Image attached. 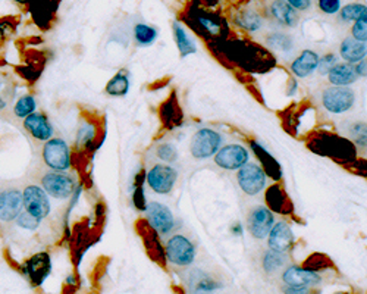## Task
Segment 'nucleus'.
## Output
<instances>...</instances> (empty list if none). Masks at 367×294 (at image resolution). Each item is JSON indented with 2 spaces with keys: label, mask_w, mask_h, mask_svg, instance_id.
Listing matches in <instances>:
<instances>
[{
  "label": "nucleus",
  "mask_w": 367,
  "mask_h": 294,
  "mask_svg": "<svg viewBox=\"0 0 367 294\" xmlns=\"http://www.w3.org/2000/svg\"><path fill=\"white\" fill-rule=\"evenodd\" d=\"M310 149L322 156H329L342 163L355 160V147L351 140L335 134H320L308 143Z\"/></svg>",
  "instance_id": "f257e3e1"
},
{
  "label": "nucleus",
  "mask_w": 367,
  "mask_h": 294,
  "mask_svg": "<svg viewBox=\"0 0 367 294\" xmlns=\"http://www.w3.org/2000/svg\"><path fill=\"white\" fill-rule=\"evenodd\" d=\"M43 162L53 171L65 172L72 165V154L68 143L63 138H50L41 150Z\"/></svg>",
  "instance_id": "f03ea898"
},
{
  "label": "nucleus",
  "mask_w": 367,
  "mask_h": 294,
  "mask_svg": "<svg viewBox=\"0 0 367 294\" xmlns=\"http://www.w3.org/2000/svg\"><path fill=\"white\" fill-rule=\"evenodd\" d=\"M165 258L175 266H190L196 260V247L182 234L172 235L165 246Z\"/></svg>",
  "instance_id": "7ed1b4c3"
},
{
  "label": "nucleus",
  "mask_w": 367,
  "mask_h": 294,
  "mask_svg": "<svg viewBox=\"0 0 367 294\" xmlns=\"http://www.w3.org/2000/svg\"><path fill=\"white\" fill-rule=\"evenodd\" d=\"M41 187L49 196H52V198L58 200H65L74 196L76 190V182L70 174L52 171L46 172L41 177Z\"/></svg>",
  "instance_id": "20e7f679"
},
{
  "label": "nucleus",
  "mask_w": 367,
  "mask_h": 294,
  "mask_svg": "<svg viewBox=\"0 0 367 294\" xmlns=\"http://www.w3.org/2000/svg\"><path fill=\"white\" fill-rule=\"evenodd\" d=\"M322 105L329 114L341 115L348 112L355 103V93L348 87L331 85L322 92Z\"/></svg>",
  "instance_id": "39448f33"
},
{
  "label": "nucleus",
  "mask_w": 367,
  "mask_h": 294,
  "mask_svg": "<svg viewBox=\"0 0 367 294\" xmlns=\"http://www.w3.org/2000/svg\"><path fill=\"white\" fill-rule=\"evenodd\" d=\"M222 146V136L215 129L202 128L193 136L190 143V151L194 159L203 160L218 154Z\"/></svg>",
  "instance_id": "423d86ee"
},
{
  "label": "nucleus",
  "mask_w": 367,
  "mask_h": 294,
  "mask_svg": "<svg viewBox=\"0 0 367 294\" xmlns=\"http://www.w3.org/2000/svg\"><path fill=\"white\" fill-rule=\"evenodd\" d=\"M178 180V172L175 168L166 163H156L146 174V181L149 187L158 194H169Z\"/></svg>",
  "instance_id": "0eeeda50"
},
{
  "label": "nucleus",
  "mask_w": 367,
  "mask_h": 294,
  "mask_svg": "<svg viewBox=\"0 0 367 294\" xmlns=\"http://www.w3.org/2000/svg\"><path fill=\"white\" fill-rule=\"evenodd\" d=\"M22 202H24L25 212L36 216L40 221L50 215L52 206L49 194L43 190V187L34 186V184L27 186L22 191Z\"/></svg>",
  "instance_id": "6e6552de"
},
{
  "label": "nucleus",
  "mask_w": 367,
  "mask_h": 294,
  "mask_svg": "<svg viewBox=\"0 0 367 294\" xmlns=\"http://www.w3.org/2000/svg\"><path fill=\"white\" fill-rule=\"evenodd\" d=\"M266 174L258 163L247 162L237 172V181L240 189L247 196H258L266 187Z\"/></svg>",
  "instance_id": "1a4fd4ad"
},
{
  "label": "nucleus",
  "mask_w": 367,
  "mask_h": 294,
  "mask_svg": "<svg viewBox=\"0 0 367 294\" xmlns=\"http://www.w3.org/2000/svg\"><path fill=\"white\" fill-rule=\"evenodd\" d=\"M275 225L273 212L266 206H254L247 216V230L255 240L268 238L272 227Z\"/></svg>",
  "instance_id": "9d476101"
},
{
  "label": "nucleus",
  "mask_w": 367,
  "mask_h": 294,
  "mask_svg": "<svg viewBox=\"0 0 367 294\" xmlns=\"http://www.w3.org/2000/svg\"><path fill=\"white\" fill-rule=\"evenodd\" d=\"M146 221L160 235H168L175 228V218L168 206L159 202H150L146 208Z\"/></svg>",
  "instance_id": "9b49d317"
},
{
  "label": "nucleus",
  "mask_w": 367,
  "mask_h": 294,
  "mask_svg": "<svg viewBox=\"0 0 367 294\" xmlns=\"http://www.w3.org/2000/svg\"><path fill=\"white\" fill-rule=\"evenodd\" d=\"M250 159L249 150L242 145H227L218 150L215 155V163L227 171H238L241 167L246 165Z\"/></svg>",
  "instance_id": "f8f14e48"
},
{
  "label": "nucleus",
  "mask_w": 367,
  "mask_h": 294,
  "mask_svg": "<svg viewBox=\"0 0 367 294\" xmlns=\"http://www.w3.org/2000/svg\"><path fill=\"white\" fill-rule=\"evenodd\" d=\"M52 271V259L48 252L32 255L22 264V274H24L32 286H41Z\"/></svg>",
  "instance_id": "ddd939ff"
},
{
  "label": "nucleus",
  "mask_w": 367,
  "mask_h": 294,
  "mask_svg": "<svg viewBox=\"0 0 367 294\" xmlns=\"http://www.w3.org/2000/svg\"><path fill=\"white\" fill-rule=\"evenodd\" d=\"M295 235L291 230V227L285 221L276 222L268 235V246L271 250H275L277 253L288 255L294 249Z\"/></svg>",
  "instance_id": "4468645a"
},
{
  "label": "nucleus",
  "mask_w": 367,
  "mask_h": 294,
  "mask_svg": "<svg viewBox=\"0 0 367 294\" xmlns=\"http://www.w3.org/2000/svg\"><path fill=\"white\" fill-rule=\"evenodd\" d=\"M22 191L18 189H5L0 191V221L14 222L22 212Z\"/></svg>",
  "instance_id": "2eb2a0df"
},
{
  "label": "nucleus",
  "mask_w": 367,
  "mask_h": 294,
  "mask_svg": "<svg viewBox=\"0 0 367 294\" xmlns=\"http://www.w3.org/2000/svg\"><path fill=\"white\" fill-rule=\"evenodd\" d=\"M282 282L285 286L295 287H316L322 282V277L317 272L308 271L304 266L291 265L282 272Z\"/></svg>",
  "instance_id": "dca6fc26"
},
{
  "label": "nucleus",
  "mask_w": 367,
  "mask_h": 294,
  "mask_svg": "<svg viewBox=\"0 0 367 294\" xmlns=\"http://www.w3.org/2000/svg\"><path fill=\"white\" fill-rule=\"evenodd\" d=\"M266 203H268L269 209L273 213L280 215H293L294 213V204L291 199L288 198L286 191L281 187L280 182H275L266 190Z\"/></svg>",
  "instance_id": "f3484780"
},
{
  "label": "nucleus",
  "mask_w": 367,
  "mask_h": 294,
  "mask_svg": "<svg viewBox=\"0 0 367 294\" xmlns=\"http://www.w3.org/2000/svg\"><path fill=\"white\" fill-rule=\"evenodd\" d=\"M250 147L253 150V154L255 155V158H258L260 168L264 171L266 176L271 177L275 182H280L282 178V168L280 165V162H277L260 143H258V141L251 140Z\"/></svg>",
  "instance_id": "a211bd4d"
},
{
  "label": "nucleus",
  "mask_w": 367,
  "mask_h": 294,
  "mask_svg": "<svg viewBox=\"0 0 367 294\" xmlns=\"http://www.w3.org/2000/svg\"><path fill=\"white\" fill-rule=\"evenodd\" d=\"M102 136L98 129V125L94 121H85L76 134L75 147L78 151H94L102 145L103 140H98Z\"/></svg>",
  "instance_id": "6ab92c4d"
},
{
  "label": "nucleus",
  "mask_w": 367,
  "mask_h": 294,
  "mask_svg": "<svg viewBox=\"0 0 367 294\" xmlns=\"http://www.w3.org/2000/svg\"><path fill=\"white\" fill-rule=\"evenodd\" d=\"M24 128L30 133L32 138H36L39 141H44L46 143L48 140L52 138L53 136V127L48 116L44 114L34 112L30 116L24 119Z\"/></svg>",
  "instance_id": "aec40b11"
},
{
  "label": "nucleus",
  "mask_w": 367,
  "mask_h": 294,
  "mask_svg": "<svg viewBox=\"0 0 367 294\" xmlns=\"http://www.w3.org/2000/svg\"><path fill=\"white\" fill-rule=\"evenodd\" d=\"M320 56L315 50H303L291 63V71L298 78H307L317 70Z\"/></svg>",
  "instance_id": "412c9836"
},
{
  "label": "nucleus",
  "mask_w": 367,
  "mask_h": 294,
  "mask_svg": "<svg viewBox=\"0 0 367 294\" xmlns=\"http://www.w3.org/2000/svg\"><path fill=\"white\" fill-rule=\"evenodd\" d=\"M271 14L273 18L285 27L294 28L300 23V17L297 10L286 2V0H273L271 5Z\"/></svg>",
  "instance_id": "4be33fe9"
},
{
  "label": "nucleus",
  "mask_w": 367,
  "mask_h": 294,
  "mask_svg": "<svg viewBox=\"0 0 367 294\" xmlns=\"http://www.w3.org/2000/svg\"><path fill=\"white\" fill-rule=\"evenodd\" d=\"M357 74H355V68L351 63L342 62L337 63L329 72H328V80L332 85L337 87H348L357 81Z\"/></svg>",
  "instance_id": "5701e85b"
},
{
  "label": "nucleus",
  "mask_w": 367,
  "mask_h": 294,
  "mask_svg": "<svg viewBox=\"0 0 367 294\" xmlns=\"http://www.w3.org/2000/svg\"><path fill=\"white\" fill-rule=\"evenodd\" d=\"M339 54L347 63H351V65L357 63L367 56V46H366V43L355 40L354 37L350 36L341 43Z\"/></svg>",
  "instance_id": "b1692460"
},
{
  "label": "nucleus",
  "mask_w": 367,
  "mask_h": 294,
  "mask_svg": "<svg viewBox=\"0 0 367 294\" xmlns=\"http://www.w3.org/2000/svg\"><path fill=\"white\" fill-rule=\"evenodd\" d=\"M105 92L114 97L127 96V93L129 92V75L127 74V71H119L118 74H115L106 84Z\"/></svg>",
  "instance_id": "393cba45"
},
{
  "label": "nucleus",
  "mask_w": 367,
  "mask_h": 294,
  "mask_svg": "<svg viewBox=\"0 0 367 294\" xmlns=\"http://www.w3.org/2000/svg\"><path fill=\"white\" fill-rule=\"evenodd\" d=\"M220 287V282H218L215 278L210 275L203 274V272H198V275L191 278V290L196 294H209Z\"/></svg>",
  "instance_id": "a878e982"
},
{
  "label": "nucleus",
  "mask_w": 367,
  "mask_h": 294,
  "mask_svg": "<svg viewBox=\"0 0 367 294\" xmlns=\"http://www.w3.org/2000/svg\"><path fill=\"white\" fill-rule=\"evenodd\" d=\"M174 34H175L176 46H178V49H180L182 56H187V54H191V53L197 52V46L194 45V41L188 37L185 30L178 23L174 24Z\"/></svg>",
  "instance_id": "bb28decb"
},
{
  "label": "nucleus",
  "mask_w": 367,
  "mask_h": 294,
  "mask_svg": "<svg viewBox=\"0 0 367 294\" xmlns=\"http://www.w3.org/2000/svg\"><path fill=\"white\" fill-rule=\"evenodd\" d=\"M286 264V255L284 253H277L275 250H268L263 255L262 265L266 274H275L276 271H280L284 265Z\"/></svg>",
  "instance_id": "cd10ccee"
},
{
  "label": "nucleus",
  "mask_w": 367,
  "mask_h": 294,
  "mask_svg": "<svg viewBox=\"0 0 367 294\" xmlns=\"http://www.w3.org/2000/svg\"><path fill=\"white\" fill-rule=\"evenodd\" d=\"M235 23L244 30L258 31L263 25V19H262V17L259 14H255L254 10L247 9V10H242L241 14L237 15Z\"/></svg>",
  "instance_id": "c85d7f7f"
},
{
  "label": "nucleus",
  "mask_w": 367,
  "mask_h": 294,
  "mask_svg": "<svg viewBox=\"0 0 367 294\" xmlns=\"http://www.w3.org/2000/svg\"><path fill=\"white\" fill-rule=\"evenodd\" d=\"M367 15V6L361 3H350L339 10V19L342 23H357Z\"/></svg>",
  "instance_id": "c756f323"
},
{
  "label": "nucleus",
  "mask_w": 367,
  "mask_h": 294,
  "mask_svg": "<svg viewBox=\"0 0 367 294\" xmlns=\"http://www.w3.org/2000/svg\"><path fill=\"white\" fill-rule=\"evenodd\" d=\"M158 39V30L147 24H137L134 27V40L138 46H150Z\"/></svg>",
  "instance_id": "7c9ffc66"
},
{
  "label": "nucleus",
  "mask_w": 367,
  "mask_h": 294,
  "mask_svg": "<svg viewBox=\"0 0 367 294\" xmlns=\"http://www.w3.org/2000/svg\"><path fill=\"white\" fill-rule=\"evenodd\" d=\"M347 136L357 147L367 149V123H351L347 128Z\"/></svg>",
  "instance_id": "2f4dec72"
},
{
  "label": "nucleus",
  "mask_w": 367,
  "mask_h": 294,
  "mask_svg": "<svg viewBox=\"0 0 367 294\" xmlns=\"http://www.w3.org/2000/svg\"><path fill=\"white\" fill-rule=\"evenodd\" d=\"M36 107H37V102H36L34 97H32L31 94H25V96L19 97V99L17 101V103L14 106V115L17 118L25 119L27 116L36 112Z\"/></svg>",
  "instance_id": "473e14b6"
},
{
  "label": "nucleus",
  "mask_w": 367,
  "mask_h": 294,
  "mask_svg": "<svg viewBox=\"0 0 367 294\" xmlns=\"http://www.w3.org/2000/svg\"><path fill=\"white\" fill-rule=\"evenodd\" d=\"M144 178H146V172L141 169L136 176L134 193H132V203H134L136 209L138 211H146L147 208L146 198H144Z\"/></svg>",
  "instance_id": "72a5a7b5"
},
{
  "label": "nucleus",
  "mask_w": 367,
  "mask_h": 294,
  "mask_svg": "<svg viewBox=\"0 0 367 294\" xmlns=\"http://www.w3.org/2000/svg\"><path fill=\"white\" fill-rule=\"evenodd\" d=\"M269 46L276 49V50H282V52H290L293 49V39L284 34V32H273L268 37Z\"/></svg>",
  "instance_id": "f704fd0d"
},
{
  "label": "nucleus",
  "mask_w": 367,
  "mask_h": 294,
  "mask_svg": "<svg viewBox=\"0 0 367 294\" xmlns=\"http://www.w3.org/2000/svg\"><path fill=\"white\" fill-rule=\"evenodd\" d=\"M331 264V260H328L324 255H319V253H315V255H311L306 262H304V268L308 269V271H313V272H317L320 269H325Z\"/></svg>",
  "instance_id": "c9c22d12"
},
{
  "label": "nucleus",
  "mask_w": 367,
  "mask_h": 294,
  "mask_svg": "<svg viewBox=\"0 0 367 294\" xmlns=\"http://www.w3.org/2000/svg\"><path fill=\"white\" fill-rule=\"evenodd\" d=\"M156 156H158L165 163H171V162L176 160L178 151H176V149H175L174 145H171V143H163L158 149H156Z\"/></svg>",
  "instance_id": "e433bc0d"
},
{
  "label": "nucleus",
  "mask_w": 367,
  "mask_h": 294,
  "mask_svg": "<svg viewBox=\"0 0 367 294\" xmlns=\"http://www.w3.org/2000/svg\"><path fill=\"white\" fill-rule=\"evenodd\" d=\"M17 224L24 228V230H28V231H36L37 228L40 227V220H37L36 216L30 215L28 212H21L19 216L17 218Z\"/></svg>",
  "instance_id": "4c0bfd02"
},
{
  "label": "nucleus",
  "mask_w": 367,
  "mask_h": 294,
  "mask_svg": "<svg viewBox=\"0 0 367 294\" xmlns=\"http://www.w3.org/2000/svg\"><path fill=\"white\" fill-rule=\"evenodd\" d=\"M351 37H354L355 40H359V41H363V43L367 41V15L364 18L359 19L357 23L353 24Z\"/></svg>",
  "instance_id": "58836bf2"
},
{
  "label": "nucleus",
  "mask_w": 367,
  "mask_h": 294,
  "mask_svg": "<svg viewBox=\"0 0 367 294\" xmlns=\"http://www.w3.org/2000/svg\"><path fill=\"white\" fill-rule=\"evenodd\" d=\"M338 62H337V56L335 54H332V53H328L325 54L324 58H320L319 59V65H317V72L320 75H328V72L335 67Z\"/></svg>",
  "instance_id": "ea45409f"
},
{
  "label": "nucleus",
  "mask_w": 367,
  "mask_h": 294,
  "mask_svg": "<svg viewBox=\"0 0 367 294\" xmlns=\"http://www.w3.org/2000/svg\"><path fill=\"white\" fill-rule=\"evenodd\" d=\"M198 23L200 25L203 27L205 31H207L210 36H218L220 34L222 27L219 25V23L213 18H206V17H198Z\"/></svg>",
  "instance_id": "a19ab883"
},
{
  "label": "nucleus",
  "mask_w": 367,
  "mask_h": 294,
  "mask_svg": "<svg viewBox=\"0 0 367 294\" xmlns=\"http://www.w3.org/2000/svg\"><path fill=\"white\" fill-rule=\"evenodd\" d=\"M317 6L326 15H333L341 10V0H317Z\"/></svg>",
  "instance_id": "79ce46f5"
},
{
  "label": "nucleus",
  "mask_w": 367,
  "mask_h": 294,
  "mask_svg": "<svg viewBox=\"0 0 367 294\" xmlns=\"http://www.w3.org/2000/svg\"><path fill=\"white\" fill-rule=\"evenodd\" d=\"M284 294H313L311 287H295V286H285L282 287Z\"/></svg>",
  "instance_id": "37998d69"
},
{
  "label": "nucleus",
  "mask_w": 367,
  "mask_h": 294,
  "mask_svg": "<svg viewBox=\"0 0 367 294\" xmlns=\"http://www.w3.org/2000/svg\"><path fill=\"white\" fill-rule=\"evenodd\" d=\"M295 10H308L311 6V0H286Z\"/></svg>",
  "instance_id": "c03bdc74"
},
{
  "label": "nucleus",
  "mask_w": 367,
  "mask_h": 294,
  "mask_svg": "<svg viewBox=\"0 0 367 294\" xmlns=\"http://www.w3.org/2000/svg\"><path fill=\"white\" fill-rule=\"evenodd\" d=\"M354 68H355V74H357V77L366 78L367 77V58L357 62V65H355Z\"/></svg>",
  "instance_id": "a18cd8bd"
},
{
  "label": "nucleus",
  "mask_w": 367,
  "mask_h": 294,
  "mask_svg": "<svg viewBox=\"0 0 367 294\" xmlns=\"http://www.w3.org/2000/svg\"><path fill=\"white\" fill-rule=\"evenodd\" d=\"M353 163H354L353 168H354L355 171H364V172L361 174V176H363L364 178H367V160H363V159H355Z\"/></svg>",
  "instance_id": "49530a36"
},
{
  "label": "nucleus",
  "mask_w": 367,
  "mask_h": 294,
  "mask_svg": "<svg viewBox=\"0 0 367 294\" xmlns=\"http://www.w3.org/2000/svg\"><path fill=\"white\" fill-rule=\"evenodd\" d=\"M5 107H6V99L3 96H0V111H3Z\"/></svg>",
  "instance_id": "de8ad7c7"
},
{
  "label": "nucleus",
  "mask_w": 367,
  "mask_h": 294,
  "mask_svg": "<svg viewBox=\"0 0 367 294\" xmlns=\"http://www.w3.org/2000/svg\"><path fill=\"white\" fill-rule=\"evenodd\" d=\"M15 2H17V3H25L27 0H15Z\"/></svg>",
  "instance_id": "09e8293b"
},
{
  "label": "nucleus",
  "mask_w": 367,
  "mask_h": 294,
  "mask_svg": "<svg viewBox=\"0 0 367 294\" xmlns=\"http://www.w3.org/2000/svg\"><path fill=\"white\" fill-rule=\"evenodd\" d=\"M0 87H2V80H0Z\"/></svg>",
  "instance_id": "8fccbe9b"
}]
</instances>
